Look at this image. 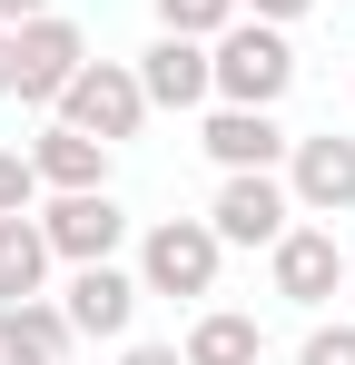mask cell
<instances>
[{
  "label": "cell",
  "instance_id": "cell-1",
  "mask_svg": "<svg viewBox=\"0 0 355 365\" xmlns=\"http://www.w3.org/2000/svg\"><path fill=\"white\" fill-rule=\"evenodd\" d=\"M207 69H217V99L227 109H277L296 89V50L277 40V20H247V30H217V50H207Z\"/></svg>",
  "mask_w": 355,
  "mask_h": 365
},
{
  "label": "cell",
  "instance_id": "cell-2",
  "mask_svg": "<svg viewBox=\"0 0 355 365\" xmlns=\"http://www.w3.org/2000/svg\"><path fill=\"white\" fill-rule=\"evenodd\" d=\"M217 257H227V237L207 217H158L148 247H138V277H148V297H207L217 287Z\"/></svg>",
  "mask_w": 355,
  "mask_h": 365
},
{
  "label": "cell",
  "instance_id": "cell-3",
  "mask_svg": "<svg viewBox=\"0 0 355 365\" xmlns=\"http://www.w3.org/2000/svg\"><path fill=\"white\" fill-rule=\"evenodd\" d=\"M59 119H69V128H89V138H138V119H148V89H138V69L89 60L69 89H59Z\"/></svg>",
  "mask_w": 355,
  "mask_h": 365
},
{
  "label": "cell",
  "instance_id": "cell-4",
  "mask_svg": "<svg viewBox=\"0 0 355 365\" xmlns=\"http://www.w3.org/2000/svg\"><path fill=\"white\" fill-rule=\"evenodd\" d=\"M207 227L227 247H277L296 227V197L277 187V168H227V187H217V207H207Z\"/></svg>",
  "mask_w": 355,
  "mask_h": 365
},
{
  "label": "cell",
  "instance_id": "cell-5",
  "mask_svg": "<svg viewBox=\"0 0 355 365\" xmlns=\"http://www.w3.org/2000/svg\"><path fill=\"white\" fill-rule=\"evenodd\" d=\"M40 237H50V257H69V267H99V257L128 237V217H118L109 187H69V197L40 207Z\"/></svg>",
  "mask_w": 355,
  "mask_h": 365
},
{
  "label": "cell",
  "instance_id": "cell-6",
  "mask_svg": "<svg viewBox=\"0 0 355 365\" xmlns=\"http://www.w3.org/2000/svg\"><path fill=\"white\" fill-rule=\"evenodd\" d=\"M89 69V40H79V20H20V99H40V109H59V89Z\"/></svg>",
  "mask_w": 355,
  "mask_h": 365
},
{
  "label": "cell",
  "instance_id": "cell-7",
  "mask_svg": "<svg viewBox=\"0 0 355 365\" xmlns=\"http://www.w3.org/2000/svg\"><path fill=\"white\" fill-rule=\"evenodd\" d=\"M287 158H296V178H287L296 207H316V217H346V207H355V138L326 128V138H296Z\"/></svg>",
  "mask_w": 355,
  "mask_h": 365
},
{
  "label": "cell",
  "instance_id": "cell-8",
  "mask_svg": "<svg viewBox=\"0 0 355 365\" xmlns=\"http://www.w3.org/2000/svg\"><path fill=\"white\" fill-rule=\"evenodd\" d=\"M277 257V297L287 306H326L346 287V257H336V227H287V237L267 247Z\"/></svg>",
  "mask_w": 355,
  "mask_h": 365
},
{
  "label": "cell",
  "instance_id": "cell-9",
  "mask_svg": "<svg viewBox=\"0 0 355 365\" xmlns=\"http://www.w3.org/2000/svg\"><path fill=\"white\" fill-rule=\"evenodd\" d=\"M138 89H148V109H197V99L217 89V69H207V50H197V40L158 30V50L138 60Z\"/></svg>",
  "mask_w": 355,
  "mask_h": 365
},
{
  "label": "cell",
  "instance_id": "cell-10",
  "mask_svg": "<svg viewBox=\"0 0 355 365\" xmlns=\"http://www.w3.org/2000/svg\"><path fill=\"white\" fill-rule=\"evenodd\" d=\"M59 316H69L79 336H128V316H138V277H118L109 257H99V267H79V277H69Z\"/></svg>",
  "mask_w": 355,
  "mask_h": 365
},
{
  "label": "cell",
  "instance_id": "cell-11",
  "mask_svg": "<svg viewBox=\"0 0 355 365\" xmlns=\"http://www.w3.org/2000/svg\"><path fill=\"white\" fill-rule=\"evenodd\" d=\"M30 168H40V187H109V138H89V128H40V148H30Z\"/></svg>",
  "mask_w": 355,
  "mask_h": 365
},
{
  "label": "cell",
  "instance_id": "cell-12",
  "mask_svg": "<svg viewBox=\"0 0 355 365\" xmlns=\"http://www.w3.org/2000/svg\"><path fill=\"white\" fill-rule=\"evenodd\" d=\"M69 316L59 306H40V297H20V306H0V365H59L69 356Z\"/></svg>",
  "mask_w": 355,
  "mask_h": 365
},
{
  "label": "cell",
  "instance_id": "cell-13",
  "mask_svg": "<svg viewBox=\"0 0 355 365\" xmlns=\"http://www.w3.org/2000/svg\"><path fill=\"white\" fill-rule=\"evenodd\" d=\"M207 158L217 168H277L287 158V128L267 119V109H217L207 119Z\"/></svg>",
  "mask_w": 355,
  "mask_h": 365
},
{
  "label": "cell",
  "instance_id": "cell-14",
  "mask_svg": "<svg viewBox=\"0 0 355 365\" xmlns=\"http://www.w3.org/2000/svg\"><path fill=\"white\" fill-rule=\"evenodd\" d=\"M40 277H50V237H40V217H0V306L40 297Z\"/></svg>",
  "mask_w": 355,
  "mask_h": 365
},
{
  "label": "cell",
  "instance_id": "cell-15",
  "mask_svg": "<svg viewBox=\"0 0 355 365\" xmlns=\"http://www.w3.org/2000/svg\"><path fill=\"white\" fill-rule=\"evenodd\" d=\"M257 356H267L257 316H227V306H217V316L187 326V365H257Z\"/></svg>",
  "mask_w": 355,
  "mask_h": 365
},
{
  "label": "cell",
  "instance_id": "cell-16",
  "mask_svg": "<svg viewBox=\"0 0 355 365\" xmlns=\"http://www.w3.org/2000/svg\"><path fill=\"white\" fill-rule=\"evenodd\" d=\"M158 20H168L178 40H207V30H227L237 0H158Z\"/></svg>",
  "mask_w": 355,
  "mask_h": 365
},
{
  "label": "cell",
  "instance_id": "cell-17",
  "mask_svg": "<svg viewBox=\"0 0 355 365\" xmlns=\"http://www.w3.org/2000/svg\"><path fill=\"white\" fill-rule=\"evenodd\" d=\"M30 197H40V168H30V148H0V217H30Z\"/></svg>",
  "mask_w": 355,
  "mask_h": 365
},
{
  "label": "cell",
  "instance_id": "cell-18",
  "mask_svg": "<svg viewBox=\"0 0 355 365\" xmlns=\"http://www.w3.org/2000/svg\"><path fill=\"white\" fill-rule=\"evenodd\" d=\"M296 365H355V326H316V336H306V356Z\"/></svg>",
  "mask_w": 355,
  "mask_h": 365
},
{
  "label": "cell",
  "instance_id": "cell-19",
  "mask_svg": "<svg viewBox=\"0 0 355 365\" xmlns=\"http://www.w3.org/2000/svg\"><path fill=\"white\" fill-rule=\"evenodd\" d=\"M0 89H20V30H0Z\"/></svg>",
  "mask_w": 355,
  "mask_h": 365
},
{
  "label": "cell",
  "instance_id": "cell-20",
  "mask_svg": "<svg viewBox=\"0 0 355 365\" xmlns=\"http://www.w3.org/2000/svg\"><path fill=\"white\" fill-rule=\"evenodd\" d=\"M118 365H187V356H178V346H128Z\"/></svg>",
  "mask_w": 355,
  "mask_h": 365
},
{
  "label": "cell",
  "instance_id": "cell-21",
  "mask_svg": "<svg viewBox=\"0 0 355 365\" xmlns=\"http://www.w3.org/2000/svg\"><path fill=\"white\" fill-rule=\"evenodd\" d=\"M237 10H257V20H296L306 0H237Z\"/></svg>",
  "mask_w": 355,
  "mask_h": 365
},
{
  "label": "cell",
  "instance_id": "cell-22",
  "mask_svg": "<svg viewBox=\"0 0 355 365\" xmlns=\"http://www.w3.org/2000/svg\"><path fill=\"white\" fill-rule=\"evenodd\" d=\"M20 20H40V0H0V30H20Z\"/></svg>",
  "mask_w": 355,
  "mask_h": 365
}]
</instances>
